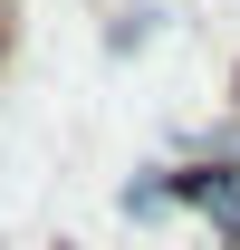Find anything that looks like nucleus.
Masks as SVG:
<instances>
[{
  "instance_id": "1",
  "label": "nucleus",
  "mask_w": 240,
  "mask_h": 250,
  "mask_svg": "<svg viewBox=\"0 0 240 250\" xmlns=\"http://www.w3.org/2000/svg\"><path fill=\"white\" fill-rule=\"evenodd\" d=\"M173 202H192L221 241H240V173H231V164H192V173H173Z\"/></svg>"
}]
</instances>
